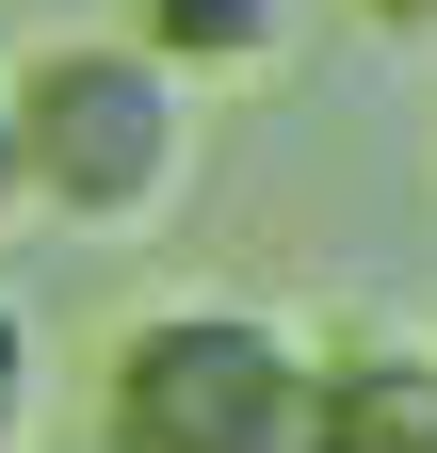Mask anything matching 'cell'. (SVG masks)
I'll list each match as a JSON object with an SVG mask.
<instances>
[{
	"label": "cell",
	"mask_w": 437,
	"mask_h": 453,
	"mask_svg": "<svg viewBox=\"0 0 437 453\" xmlns=\"http://www.w3.org/2000/svg\"><path fill=\"white\" fill-rule=\"evenodd\" d=\"M308 453H437V340H341L308 388Z\"/></svg>",
	"instance_id": "cell-3"
},
{
	"label": "cell",
	"mask_w": 437,
	"mask_h": 453,
	"mask_svg": "<svg viewBox=\"0 0 437 453\" xmlns=\"http://www.w3.org/2000/svg\"><path fill=\"white\" fill-rule=\"evenodd\" d=\"M130 33H146V49H162V65H179L195 97H211V81H259V65H292V0H146Z\"/></svg>",
	"instance_id": "cell-4"
},
{
	"label": "cell",
	"mask_w": 437,
	"mask_h": 453,
	"mask_svg": "<svg viewBox=\"0 0 437 453\" xmlns=\"http://www.w3.org/2000/svg\"><path fill=\"white\" fill-rule=\"evenodd\" d=\"M0 113H17L33 211L97 226V243H146V226L195 195V81L162 65L146 33H49L33 65L0 81Z\"/></svg>",
	"instance_id": "cell-1"
},
{
	"label": "cell",
	"mask_w": 437,
	"mask_h": 453,
	"mask_svg": "<svg viewBox=\"0 0 437 453\" xmlns=\"http://www.w3.org/2000/svg\"><path fill=\"white\" fill-rule=\"evenodd\" d=\"M372 33H405V49H437V0H356Z\"/></svg>",
	"instance_id": "cell-6"
},
{
	"label": "cell",
	"mask_w": 437,
	"mask_h": 453,
	"mask_svg": "<svg viewBox=\"0 0 437 453\" xmlns=\"http://www.w3.org/2000/svg\"><path fill=\"white\" fill-rule=\"evenodd\" d=\"M0 211H33V179H17V113H0Z\"/></svg>",
	"instance_id": "cell-7"
},
{
	"label": "cell",
	"mask_w": 437,
	"mask_h": 453,
	"mask_svg": "<svg viewBox=\"0 0 437 453\" xmlns=\"http://www.w3.org/2000/svg\"><path fill=\"white\" fill-rule=\"evenodd\" d=\"M324 357L276 308H146L97 357V437L114 453H308Z\"/></svg>",
	"instance_id": "cell-2"
},
{
	"label": "cell",
	"mask_w": 437,
	"mask_h": 453,
	"mask_svg": "<svg viewBox=\"0 0 437 453\" xmlns=\"http://www.w3.org/2000/svg\"><path fill=\"white\" fill-rule=\"evenodd\" d=\"M33 421H49V357H33L17 292H0V453H33Z\"/></svg>",
	"instance_id": "cell-5"
}]
</instances>
